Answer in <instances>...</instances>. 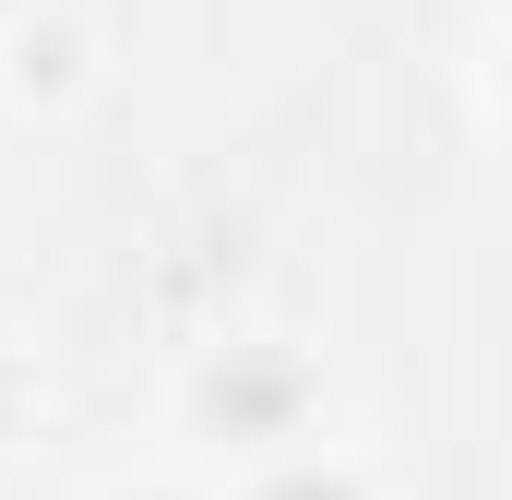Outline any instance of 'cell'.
Instances as JSON below:
<instances>
[{"label": "cell", "mask_w": 512, "mask_h": 500, "mask_svg": "<svg viewBox=\"0 0 512 500\" xmlns=\"http://www.w3.org/2000/svg\"><path fill=\"white\" fill-rule=\"evenodd\" d=\"M227 429H286L298 417V370H215V393H203Z\"/></svg>", "instance_id": "obj_1"}]
</instances>
